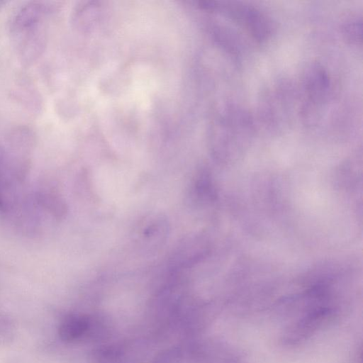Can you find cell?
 I'll list each match as a JSON object with an SVG mask.
<instances>
[{
  "label": "cell",
  "mask_w": 363,
  "mask_h": 363,
  "mask_svg": "<svg viewBox=\"0 0 363 363\" xmlns=\"http://www.w3.org/2000/svg\"><path fill=\"white\" fill-rule=\"evenodd\" d=\"M209 8L221 13L242 24L257 40H265L272 30V21L260 10L239 2H214Z\"/></svg>",
  "instance_id": "obj_1"
},
{
  "label": "cell",
  "mask_w": 363,
  "mask_h": 363,
  "mask_svg": "<svg viewBox=\"0 0 363 363\" xmlns=\"http://www.w3.org/2000/svg\"><path fill=\"white\" fill-rule=\"evenodd\" d=\"M48 11L42 1H34L24 5L16 14L11 28L16 33H22L38 26Z\"/></svg>",
  "instance_id": "obj_2"
},
{
  "label": "cell",
  "mask_w": 363,
  "mask_h": 363,
  "mask_svg": "<svg viewBox=\"0 0 363 363\" xmlns=\"http://www.w3.org/2000/svg\"><path fill=\"white\" fill-rule=\"evenodd\" d=\"M303 83L308 95L315 100H319L327 94L330 84L327 72L316 62H312L306 67Z\"/></svg>",
  "instance_id": "obj_3"
},
{
  "label": "cell",
  "mask_w": 363,
  "mask_h": 363,
  "mask_svg": "<svg viewBox=\"0 0 363 363\" xmlns=\"http://www.w3.org/2000/svg\"><path fill=\"white\" fill-rule=\"evenodd\" d=\"M22 33L25 35L19 46L20 56L23 62L31 63L44 51L45 36L38 26Z\"/></svg>",
  "instance_id": "obj_4"
},
{
  "label": "cell",
  "mask_w": 363,
  "mask_h": 363,
  "mask_svg": "<svg viewBox=\"0 0 363 363\" xmlns=\"http://www.w3.org/2000/svg\"><path fill=\"white\" fill-rule=\"evenodd\" d=\"M87 328L88 322L85 318L80 315H70L62 322L58 333L62 340L70 342L82 336Z\"/></svg>",
  "instance_id": "obj_5"
},
{
  "label": "cell",
  "mask_w": 363,
  "mask_h": 363,
  "mask_svg": "<svg viewBox=\"0 0 363 363\" xmlns=\"http://www.w3.org/2000/svg\"><path fill=\"white\" fill-rule=\"evenodd\" d=\"M362 28L361 18H350L343 26V33L351 43L358 44L362 42Z\"/></svg>",
  "instance_id": "obj_6"
}]
</instances>
